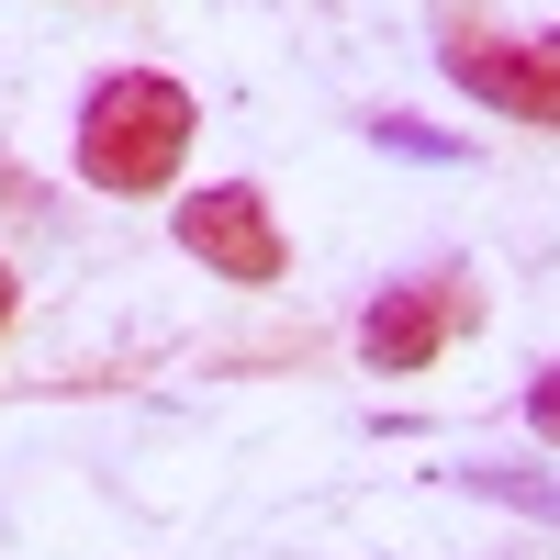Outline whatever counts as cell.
<instances>
[{
  "label": "cell",
  "mask_w": 560,
  "mask_h": 560,
  "mask_svg": "<svg viewBox=\"0 0 560 560\" xmlns=\"http://www.w3.org/2000/svg\"><path fill=\"white\" fill-rule=\"evenodd\" d=\"M191 90H179L168 68H113L102 90L79 102V179L113 202H147L179 179V158H191Z\"/></svg>",
  "instance_id": "obj_1"
},
{
  "label": "cell",
  "mask_w": 560,
  "mask_h": 560,
  "mask_svg": "<svg viewBox=\"0 0 560 560\" xmlns=\"http://www.w3.org/2000/svg\"><path fill=\"white\" fill-rule=\"evenodd\" d=\"M438 68L471 90L482 113L560 135V34H493V23H471V12H459V23L438 34Z\"/></svg>",
  "instance_id": "obj_2"
},
{
  "label": "cell",
  "mask_w": 560,
  "mask_h": 560,
  "mask_svg": "<svg viewBox=\"0 0 560 560\" xmlns=\"http://www.w3.org/2000/svg\"><path fill=\"white\" fill-rule=\"evenodd\" d=\"M168 236L191 247L202 269L247 280V292H269V280L292 269V236H280V213H269V191H258V179H202V191L168 213Z\"/></svg>",
  "instance_id": "obj_3"
},
{
  "label": "cell",
  "mask_w": 560,
  "mask_h": 560,
  "mask_svg": "<svg viewBox=\"0 0 560 560\" xmlns=\"http://www.w3.org/2000/svg\"><path fill=\"white\" fill-rule=\"evenodd\" d=\"M471 325H482V280L471 269H415V280H393V292L359 314V359L370 370H427L448 337H471Z\"/></svg>",
  "instance_id": "obj_4"
},
{
  "label": "cell",
  "mask_w": 560,
  "mask_h": 560,
  "mask_svg": "<svg viewBox=\"0 0 560 560\" xmlns=\"http://www.w3.org/2000/svg\"><path fill=\"white\" fill-rule=\"evenodd\" d=\"M459 482H471L482 504H516V516H549V527H560V482H549V471H516V459H471Z\"/></svg>",
  "instance_id": "obj_5"
},
{
  "label": "cell",
  "mask_w": 560,
  "mask_h": 560,
  "mask_svg": "<svg viewBox=\"0 0 560 560\" xmlns=\"http://www.w3.org/2000/svg\"><path fill=\"white\" fill-rule=\"evenodd\" d=\"M370 135H382V147H404V158H459L448 135H427V124H404V113H370Z\"/></svg>",
  "instance_id": "obj_6"
},
{
  "label": "cell",
  "mask_w": 560,
  "mask_h": 560,
  "mask_svg": "<svg viewBox=\"0 0 560 560\" xmlns=\"http://www.w3.org/2000/svg\"><path fill=\"white\" fill-rule=\"evenodd\" d=\"M527 427L560 438V370H538V382H527Z\"/></svg>",
  "instance_id": "obj_7"
},
{
  "label": "cell",
  "mask_w": 560,
  "mask_h": 560,
  "mask_svg": "<svg viewBox=\"0 0 560 560\" xmlns=\"http://www.w3.org/2000/svg\"><path fill=\"white\" fill-rule=\"evenodd\" d=\"M12 303H23V280H12V269H0V325H12Z\"/></svg>",
  "instance_id": "obj_8"
}]
</instances>
